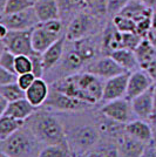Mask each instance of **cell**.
<instances>
[{
    "instance_id": "e0dca14e",
    "label": "cell",
    "mask_w": 156,
    "mask_h": 157,
    "mask_svg": "<svg viewBox=\"0 0 156 157\" xmlns=\"http://www.w3.org/2000/svg\"><path fill=\"white\" fill-rule=\"evenodd\" d=\"M66 35L60 36L52 46L49 47L47 51L42 53V61H44V66H45V71H51L55 66L60 62V60L64 56V52H65V42H66Z\"/></svg>"
},
{
    "instance_id": "484cf974",
    "label": "cell",
    "mask_w": 156,
    "mask_h": 157,
    "mask_svg": "<svg viewBox=\"0 0 156 157\" xmlns=\"http://www.w3.org/2000/svg\"><path fill=\"white\" fill-rule=\"evenodd\" d=\"M69 144H49L45 145L38 154V157H71Z\"/></svg>"
},
{
    "instance_id": "5b68a950",
    "label": "cell",
    "mask_w": 156,
    "mask_h": 157,
    "mask_svg": "<svg viewBox=\"0 0 156 157\" xmlns=\"http://www.w3.org/2000/svg\"><path fill=\"white\" fill-rule=\"evenodd\" d=\"M33 28L24 29V31H11L10 29L8 34L4 39H1L2 47L7 48L15 55L33 56L35 54H39L34 51L32 45Z\"/></svg>"
},
{
    "instance_id": "4dcf8cb0",
    "label": "cell",
    "mask_w": 156,
    "mask_h": 157,
    "mask_svg": "<svg viewBox=\"0 0 156 157\" xmlns=\"http://www.w3.org/2000/svg\"><path fill=\"white\" fill-rule=\"evenodd\" d=\"M15 56H17L15 54H13L5 47H2L1 54H0V67L15 73Z\"/></svg>"
},
{
    "instance_id": "d590c367",
    "label": "cell",
    "mask_w": 156,
    "mask_h": 157,
    "mask_svg": "<svg viewBox=\"0 0 156 157\" xmlns=\"http://www.w3.org/2000/svg\"><path fill=\"white\" fill-rule=\"evenodd\" d=\"M18 81V74L0 67V86L10 85Z\"/></svg>"
},
{
    "instance_id": "44dd1931",
    "label": "cell",
    "mask_w": 156,
    "mask_h": 157,
    "mask_svg": "<svg viewBox=\"0 0 156 157\" xmlns=\"http://www.w3.org/2000/svg\"><path fill=\"white\" fill-rule=\"evenodd\" d=\"M123 48L122 46V33L111 22L106 27L102 35V51L106 55H111L116 49Z\"/></svg>"
},
{
    "instance_id": "52a82bcc",
    "label": "cell",
    "mask_w": 156,
    "mask_h": 157,
    "mask_svg": "<svg viewBox=\"0 0 156 157\" xmlns=\"http://www.w3.org/2000/svg\"><path fill=\"white\" fill-rule=\"evenodd\" d=\"M44 105L48 109L57 111H79L89 107V105L84 101L69 96L54 88H51L49 95Z\"/></svg>"
},
{
    "instance_id": "e575fe53",
    "label": "cell",
    "mask_w": 156,
    "mask_h": 157,
    "mask_svg": "<svg viewBox=\"0 0 156 157\" xmlns=\"http://www.w3.org/2000/svg\"><path fill=\"white\" fill-rule=\"evenodd\" d=\"M32 59V73L35 75V78H39L44 76L45 71V66H44V61H42V55L41 54H35L31 56Z\"/></svg>"
},
{
    "instance_id": "836d02e7",
    "label": "cell",
    "mask_w": 156,
    "mask_h": 157,
    "mask_svg": "<svg viewBox=\"0 0 156 157\" xmlns=\"http://www.w3.org/2000/svg\"><path fill=\"white\" fill-rule=\"evenodd\" d=\"M82 157H121V156H120V152L117 150V148L106 147V148H101L99 150L86 152Z\"/></svg>"
},
{
    "instance_id": "ba28073f",
    "label": "cell",
    "mask_w": 156,
    "mask_h": 157,
    "mask_svg": "<svg viewBox=\"0 0 156 157\" xmlns=\"http://www.w3.org/2000/svg\"><path fill=\"white\" fill-rule=\"evenodd\" d=\"M39 22V18L32 6L13 14H2L0 24H4L11 31H24L35 27Z\"/></svg>"
},
{
    "instance_id": "ac0fdd59",
    "label": "cell",
    "mask_w": 156,
    "mask_h": 157,
    "mask_svg": "<svg viewBox=\"0 0 156 157\" xmlns=\"http://www.w3.org/2000/svg\"><path fill=\"white\" fill-rule=\"evenodd\" d=\"M55 35H53L48 31H46L44 27L40 25V22L33 28L32 31V45L34 51L39 54L47 51L53 44L58 40Z\"/></svg>"
},
{
    "instance_id": "9c48e42d",
    "label": "cell",
    "mask_w": 156,
    "mask_h": 157,
    "mask_svg": "<svg viewBox=\"0 0 156 157\" xmlns=\"http://www.w3.org/2000/svg\"><path fill=\"white\" fill-rule=\"evenodd\" d=\"M94 27V19L91 14L81 12L78 15H75L69 25L67 27L66 32V39L71 42H75L79 40L87 38L89 33L93 31Z\"/></svg>"
},
{
    "instance_id": "7bdbcfd3",
    "label": "cell",
    "mask_w": 156,
    "mask_h": 157,
    "mask_svg": "<svg viewBox=\"0 0 156 157\" xmlns=\"http://www.w3.org/2000/svg\"><path fill=\"white\" fill-rule=\"evenodd\" d=\"M8 105H10V101H8L7 98H4V96L0 95V115H2V114L5 113Z\"/></svg>"
},
{
    "instance_id": "60d3db41",
    "label": "cell",
    "mask_w": 156,
    "mask_h": 157,
    "mask_svg": "<svg viewBox=\"0 0 156 157\" xmlns=\"http://www.w3.org/2000/svg\"><path fill=\"white\" fill-rule=\"evenodd\" d=\"M140 157H156V145L154 143V141L146 144V148H144V150Z\"/></svg>"
},
{
    "instance_id": "ee69618b",
    "label": "cell",
    "mask_w": 156,
    "mask_h": 157,
    "mask_svg": "<svg viewBox=\"0 0 156 157\" xmlns=\"http://www.w3.org/2000/svg\"><path fill=\"white\" fill-rule=\"evenodd\" d=\"M8 32H10V29L4 24H0V40L4 39L7 34H8Z\"/></svg>"
},
{
    "instance_id": "816d5d0a",
    "label": "cell",
    "mask_w": 156,
    "mask_h": 157,
    "mask_svg": "<svg viewBox=\"0 0 156 157\" xmlns=\"http://www.w3.org/2000/svg\"><path fill=\"white\" fill-rule=\"evenodd\" d=\"M31 1H32V2H35V1H38V0H31Z\"/></svg>"
},
{
    "instance_id": "d4e9b609",
    "label": "cell",
    "mask_w": 156,
    "mask_h": 157,
    "mask_svg": "<svg viewBox=\"0 0 156 157\" xmlns=\"http://www.w3.org/2000/svg\"><path fill=\"white\" fill-rule=\"evenodd\" d=\"M86 63L85 59L82 58V55L74 48L65 55V58L62 60V69L66 73H71L72 74H75L74 72H76L78 69H80L82 66Z\"/></svg>"
},
{
    "instance_id": "1f68e13d",
    "label": "cell",
    "mask_w": 156,
    "mask_h": 157,
    "mask_svg": "<svg viewBox=\"0 0 156 157\" xmlns=\"http://www.w3.org/2000/svg\"><path fill=\"white\" fill-rule=\"evenodd\" d=\"M142 39V36L135 32L122 33V46H123V48H128V49H131V51H135L137 46L141 44Z\"/></svg>"
},
{
    "instance_id": "cb8c5ba5",
    "label": "cell",
    "mask_w": 156,
    "mask_h": 157,
    "mask_svg": "<svg viewBox=\"0 0 156 157\" xmlns=\"http://www.w3.org/2000/svg\"><path fill=\"white\" fill-rule=\"evenodd\" d=\"M26 123V121L18 120L12 116L1 115L0 116V141H4L8 138L14 132L21 129Z\"/></svg>"
},
{
    "instance_id": "f546056e",
    "label": "cell",
    "mask_w": 156,
    "mask_h": 157,
    "mask_svg": "<svg viewBox=\"0 0 156 157\" xmlns=\"http://www.w3.org/2000/svg\"><path fill=\"white\" fill-rule=\"evenodd\" d=\"M113 24L115 25V27L121 33H127V32L136 33V22L133 19L128 18V17H123V15L116 14L113 18Z\"/></svg>"
},
{
    "instance_id": "6da1fadb",
    "label": "cell",
    "mask_w": 156,
    "mask_h": 157,
    "mask_svg": "<svg viewBox=\"0 0 156 157\" xmlns=\"http://www.w3.org/2000/svg\"><path fill=\"white\" fill-rule=\"evenodd\" d=\"M101 80L89 72L75 73L57 80L53 82L52 88L94 105L102 100L104 83Z\"/></svg>"
},
{
    "instance_id": "4fadbf2b",
    "label": "cell",
    "mask_w": 156,
    "mask_h": 157,
    "mask_svg": "<svg viewBox=\"0 0 156 157\" xmlns=\"http://www.w3.org/2000/svg\"><path fill=\"white\" fill-rule=\"evenodd\" d=\"M153 86H154V81L148 75V73L141 68L136 69V71L130 73L126 98L128 100H133L134 98L138 96L140 94L148 90Z\"/></svg>"
},
{
    "instance_id": "7a4b0ae2",
    "label": "cell",
    "mask_w": 156,
    "mask_h": 157,
    "mask_svg": "<svg viewBox=\"0 0 156 157\" xmlns=\"http://www.w3.org/2000/svg\"><path fill=\"white\" fill-rule=\"evenodd\" d=\"M40 143L68 144L67 134L62 123L58 117L45 110H37L25 123Z\"/></svg>"
},
{
    "instance_id": "ffe728a7",
    "label": "cell",
    "mask_w": 156,
    "mask_h": 157,
    "mask_svg": "<svg viewBox=\"0 0 156 157\" xmlns=\"http://www.w3.org/2000/svg\"><path fill=\"white\" fill-rule=\"evenodd\" d=\"M38 108H35L33 105H31V102L25 98H20L18 101H13L10 102V105L7 107V109L2 115H7V116H12L18 120H22L26 121L29 116H32L33 114L37 111ZM1 116V115H0Z\"/></svg>"
},
{
    "instance_id": "8fae6325",
    "label": "cell",
    "mask_w": 156,
    "mask_h": 157,
    "mask_svg": "<svg viewBox=\"0 0 156 157\" xmlns=\"http://www.w3.org/2000/svg\"><path fill=\"white\" fill-rule=\"evenodd\" d=\"M87 72L96 75L100 78L108 80L113 76H116L119 74H122L126 71L111 58V55H104L96 61H94L91 66H88Z\"/></svg>"
},
{
    "instance_id": "277c9868",
    "label": "cell",
    "mask_w": 156,
    "mask_h": 157,
    "mask_svg": "<svg viewBox=\"0 0 156 157\" xmlns=\"http://www.w3.org/2000/svg\"><path fill=\"white\" fill-rule=\"evenodd\" d=\"M67 140L71 150L74 149L81 154H86L99 142L100 131L92 124H80L67 134Z\"/></svg>"
},
{
    "instance_id": "7dc6e473",
    "label": "cell",
    "mask_w": 156,
    "mask_h": 157,
    "mask_svg": "<svg viewBox=\"0 0 156 157\" xmlns=\"http://www.w3.org/2000/svg\"><path fill=\"white\" fill-rule=\"evenodd\" d=\"M150 31L156 33V12H154L151 15V28H150Z\"/></svg>"
},
{
    "instance_id": "3957f363",
    "label": "cell",
    "mask_w": 156,
    "mask_h": 157,
    "mask_svg": "<svg viewBox=\"0 0 156 157\" xmlns=\"http://www.w3.org/2000/svg\"><path fill=\"white\" fill-rule=\"evenodd\" d=\"M38 142L31 130L24 125L8 138L1 141V151L12 157H33L34 154H39V151L37 152Z\"/></svg>"
},
{
    "instance_id": "83f0119b",
    "label": "cell",
    "mask_w": 156,
    "mask_h": 157,
    "mask_svg": "<svg viewBox=\"0 0 156 157\" xmlns=\"http://www.w3.org/2000/svg\"><path fill=\"white\" fill-rule=\"evenodd\" d=\"M74 45H75L74 48L82 55V58L85 59L86 62H88V61H91L95 58L96 48H95V45L93 44V41L89 39V36L84 38V39L79 40V41H75Z\"/></svg>"
},
{
    "instance_id": "bcb514c9",
    "label": "cell",
    "mask_w": 156,
    "mask_h": 157,
    "mask_svg": "<svg viewBox=\"0 0 156 157\" xmlns=\"http://www.w3.org/2000/svg\"><path fill=\"white\" fill-rule=\"evenodd\" d=\"M150 124H151V127H153V130H154V132L156 134V109L154 110V113L151 114V116H150Z\"/></svg>"
},
{
    "instance_id": "c3c4849f",
    "label": "cell",
    "mask_w": 156,
    "mask_h": 157,
    "mask_svg": "<svg viewBox=\"0 0 156 157\" xmlns=\"http://www.w3.org/2000/svg\"><path fill=\"white\" fill-rule=\"evenodd\" d=\"M141 1H142L146 6L150 7V8H153V7L156 6V0H141Z\"/></svg>"
},
{
    "instance_id": "8992f818",
    "label": "cell",
    "mask_w": 156,
    "mask_h": 157,
    "mask_svg": "<svg viewBox=\"0 0 156 157\" xmlns=\"http://www.w3.org/2000/svg\"><path fill=\"white\" fill-rule=\"evenodd\" d=\"M100 111L103 116L111 118L113 121H116L119 123H122V124H127L128 122L135 120L134 118L135 114L131 107V102L127 98H117V100L106 102V105H102Z\"/></svg>"
},
{
    "instance_id": "681fc988",
    "label": "cell",
    "mask_w": 156,
    "mask_h": 157,
    "mask_svg": "<svg viewBox=\"0 0 156 157\" xmlns=\"http://www.w3.org/2000/svg\"><path fill=\"white\" fill-rule=\"evenodd\" d=\"M0 157H12V156H10V155H7L6 152L1 151V154H0Z\"/></svg>"
},
{
    "instance_id": "f35d334b",
    "label": "cell",
    "mask_w": 156,
    "mask_h": 157,
    "mask_svg": "<svg viewBox=\"0 0 156 157\" xmlns=\"http://www.w3.org/2000/svg\"><path fill=\"white\" fill-rule=\"evenodd\" d=\"M64 2V5L68 7L69 10H85L89 7L88 0H60Z\"/></svg>"
},
{
    "instance_id": "d6986e66",
    "label": "cell",
    "mask_w": 156,
    "mask_h": 157,
    "mask_svg": "<svg viewBox=\"0 0 156 157\" xmlns=\"http://www.w3.org/2000/svg\"><path fill=\"white\" fill-rule=\"evenodd\" d=\"M33 7L40 22L60 19V5L58 0H38L34 2Z\"/></svg>"
},
{
    "instance_id": "f1b7e54d",
    "label": "cell",
    "mask_w": 156,
    "mask_h": 157,
    "mask_svg": "<svg viewBox=\"0 0 156 157\" xmlns=\"http://www.w3.org/2000/svg\"><path fill=\"white\" fill-rule=\"evenodd\" d=\"M32 6H34V2H32L31 0H6L2 14H13Z\"/></svg>"
},
{
    "instance_id": "7402d4cb",
    "label": "cell",
    "mask_w": 156,
    "mask_h": 157,
    "mask_svg": "<svg viewBox=\"0 0 156 157\" xmlns=\"http://www.w3.org/2000/svg\"><path fill=\"white\" fill-rule=\"evenodd\" d=\"M111 56L116 61L119 65L123 68L126 72H134L140 68L138 61L136 59L135 52L128 49V48H120L113 53H111Z\"/></svg>"
},
{
    "instance_id": "4316f807",
    "label": "cell",
    "mask_w": 156,
    "mask_h": 157,
    "mask_svg": "<svg viewBox=\"0 0 156 157\" xmlns=\"http://www.w3.org/2000/svg\"><path fill=\"white\" fill-rule=\"evenodd\" d=\"M0 95L7 98L10 102H13L26 98V92L18 85V82H13L10 85L0 86Z\"/></svg>"
},
{
    "instance_id": "2e32d148",
    "label": "cell",
    "mask_w": 156,
    "mask_h": 157,
    "mask_svg": "<svg viewBox=\"0 0 156 157\" xmlns=\"http://www.w3.org/2000/svg\"><path fill=\"white\" fill-rule=\"evenodd\" d=\"M51 87L42 78H35L33 85L26 90V98L35 108L45 105L46 100L49 95Z\"/></svg>"
},
{
    "instance_id": "30bf717a",
    "label": "cell",
    "mask_w": 156,
    "mask_h": 157,
    "mask_svg": "<svg viewBox=\"0 0 156 157\" xmlns=\"http://www.w3.org/2000/svg\"><path fill=\"white\" fill-rule=\"evenodd\" d=\"M130 72H124L116 76L106 80L103 85V95L102 100L108 102L117 98H126L127 95V86L129 80Z\"/></svg>"
},
{
    "instance_id": "f5cc1de1",
    "label": "cell",
    "mask_w": 156,
    "mask_h": 157,
    "mask_svg": "<svg viewBox=\"0 0 156 157\" xmlns=\"http://www.w3.org/2000/svg\"><path fill=\"white\" fill-rule=\"evenodd\" d=\"M154 143H155V145H156V141H154Z\"/></svg>"
},
{
    "instance_id": "603a6c76",
    "label": "cell",
    "mask_w": 156,
    "mask_h": 157,
    "mask_svg": "<svg viewBox=\"0 0 156 157\" xmlns=\"http://www.w3.org/2000/svg\"><path fill=\"white\" fill-rule=\"evenodd\" d=\"M141 69H144L156 58V49L148 38H143L141 44L134 51Z\"/></svg>"
},
{
    "instance_id": "7c38bea8",
    "label": "cell",
    "mask_w": 156,
    "mask_h": 157,
    "mask_svg": "<svg viewBox=\"0 0 156 157\" xmlns=\"http://www.w3.org/2000/svg\"><path fill=\"white\" fill-rule=\"evenodd\" d=\"M154 88H155V85L153 86V87H150L148 90H146L144 93L140 94L138 96L134 98L133 100H130L134 114H135V116L137 118L147 121V120H149L151 114L155 110Z\"/></svg>"
},
{
    "instance_id": "f6af8a7d",
    "label": "cell",
    "mask_w": 156,
    "mask_h": 157,
    "mask_svg": "<svg viewBox=\"0 0 156 157\" xmlns=\"http://www.w3.org/2000/svg\"><path fill=\"white\" fill-rule=\"evenodd\" d=\"M147 38L149 39V41L153 44V46L155 47V49H156V33H154L153 31H149L148 35H147Z\"/></svg>"
},
{
    "instance_id": "9a60e30c",
    "label": "cell",
    "mask_w": 156,
    "mask_h": 157,
    "mask_svg": "<svg viewBox=\"0 0 156 157\" xmlns=\"http://www.w3.org/2000/svg\"><path fill=\"white\" fill-rule=\"evenodd\" d=\"M117 140V150L121 157H140L146 148V143L131 137L124 131Z\"/></svg>"
},
{
    "instance_id": "5bb4252c",
    "label": "cell",
    "mask_w": 156,
    "mask_h": 157,
    "mask_svg": "<svg viewBox=\"0 0 156 157\" xmlns=\"http://www.w3.org/2000/svg\"><path fill=\"white\" fill-rule=\"evenodd\" d=\"M126 132L131 137L136 138L143 143L148 144L154 140V130L151 124L141 118H135L124 125Z\"/></svg>"
},
{
    "instance_id": "ab89813d",
    "label": "cell",
    "mask_w": 156,
    "mask_h": 157,
    "mask_svg": "<svg viewBox=\"0 0 156 157\" xmlns=\"http://www.w3.org/2000/svg\"><path fill=\"white\" fill-rule=\"evenodd\" d=\"M89 6H92L98 13L104 14L107 12V2L108 0H88Z\"/></svg>"
},
{
    "instance_id": "d6a6232c",
    "label": "cell",
    "mask_w": 156,
    "mask_h": 157,
    "mask_svg": "<svg viewBox=\"0 0 156 157\" xmlns=\"http://www.w3.org/2000/svg\"><path fill=\"white\" fill-rule=\"evenodd\" d=\"M32 72V59L28 55H17L15 56V73L25 74Z\"/></svg>"
},
{
    "instance_id": "f907efd6",
    "label": "cell",
    "mask_w": 156,
    "mask_h": 157,
    "mask_svg": "<svg viewBox=\"0 0 156 157\" xmlns=\"http://www.w3.org/2000/svg\"><path fill=\"white\" fill-rule=\"evenodd\" d=\"M154 96H155V109H156V85H155V88H154Z\"/></svg>"
},
{
    "instance_id": "8d00e7d4",
    "label": "cell",
    "mask_w": 156,
    "mask_h": 157,
    "mask_svg": "<svg viewBox=\"0 0 156 157\" xmlns=\"http://www.w3.org/2000/svg\"><path fill=\"white\" fill-rule=\"evenodd\" d=\"M35 75L33 74L32 72L31 73H25V74H20L18 75V85L26 92L27 89L33 85V82L35 81Z\"/></svg>"
},
{
    "instance_id": "74e56055",
    "label": "cell",
    "mask_w": 156,
    "mask_h": 157,
    "mask_svg": "<svg viewBox=\"0 0 156 157\" xmlns=\"http://www.w3.org/2000/svg\"><path fill=\"white\" fill-rule=\"evenodd\" d=\"M129 0H108L107 2V12L111 14H116L120 13V11L124 7V5L128 2Z\"/></svg>"
},
{
    "instance_id": "b9f144b4",
    "label": "cell",
    "mask_w": 156,
    "mask_h": 157,
    "mask_svg": "<svg viewBox=\"0 0 156 157\" xmlns=\"http://www.w3.org/2000/svg\"><path fill=\"white\" fill-rule=\"evenodd\" d=\"M144 71L148 73V75L153 78V81L156 82V58L144 68Z\"/></svg>"
}]
</instances>
